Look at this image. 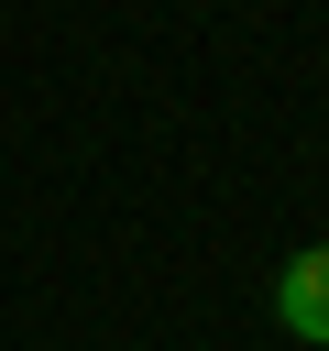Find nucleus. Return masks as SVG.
<instances>
[{
	"label": "nucleus",
	"instance_id": "1",
	"mask_svg": "<svg viewBox=\"0 0 329 351\" xmlns=\"http://www.w3.org/2000/svg\"><path fill=\"white\" fill-rule=\"evenodd\" d=\"M274 318H285L296 340H329V241H318V252H296V263L274 274Z\"/></svg>",
	"mask_w": 329,
	"mask_h": 351
}]
</instances>
